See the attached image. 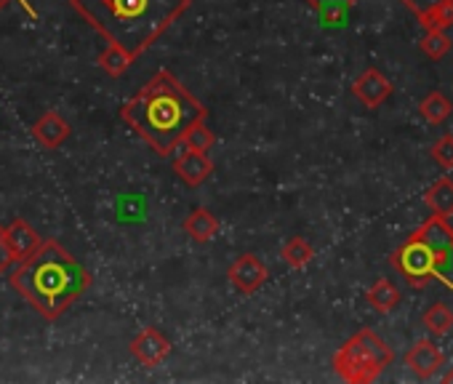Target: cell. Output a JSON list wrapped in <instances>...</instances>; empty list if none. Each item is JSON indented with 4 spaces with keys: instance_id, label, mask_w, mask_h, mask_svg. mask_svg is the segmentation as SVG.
I'll return each instance as SVG.
<instances>
[{
    "instance_id": "6da1fadb",
    "label": "cell",
    "mask_w": 453,
    "mask_h": 384,
    "mask_svg": "<svg viewBox=\"0 0 453 384\" xmlns=\"http://www.w3.org/2000/svg\"><path fill=\"white\" fill-rule=\"evenodd\" d=\"M123 123H128L160 157L171 155L184 131L208 118V110L203 102H197L181 81L168 73L157 70L123 107H120Z\"/></svg>"
},
{
    "instance_id": "7a4b0ae2",
    "label": "cell",
    "mask_w": 453,
    "mask_h": 384,
    "mask_svg": "<svg viewBox=\"0 0 453 384\" xmlns=\"http://www.w3.org/2000/svg\"><path fill=\"white\" fill-rule=\"evenodd\" d=\"M9 280L38 315L57 320L91 288L94 278L59 241L49 238L17 265Z\"/></svg>"
},
{
    "instance_id": "3957f363",
    "label": "cell",
    "mask_w": 453,
    "mask_h": 384,
    "mask_svg": "<svg viewBox=\"0 0 453 384\" xmlns=\"http://www.w3.org/2000/svg\"><path fill=\"white\" fill-rule=\"evenodd\" d=\"M70 6L107 43L139 57L189 9V0H70Z\"/></svg>"
},
{
    "instance_id": "277c9868",
    "label": "cell",
    "mask_w": 453,
    "mask_h": 384,
    "mask_svg": "<svg viewBox=\"0 0 453 384\" xmlns=\"http://www.w3.org/2000/svg\"><path fill=\"white\" fill-rule=\"evenodd\" d=\"M392 347L373 328H360L336 349L334 371L349 384H371L392 365Z\"/></svg>"
},
{
    "instance_id": "5b68a950",
    "label": "cell",
    "mask_w": 453,
    "mask_h": 384,
    "mask_svg": "<svg viewBox=\"0 0 453 384\" xmlns=\"http://www.w3.org/2000/svg\"><path fill=\"white\" fill-rule=\"evenodd\" d=\"M389 265L413 286V288H426L432 278L442 275V270L448 267V262L442 257H437L429 246H424L416 238H408L392 257Z\"/></svg>"
},
{
    "instance_id": "8992f818",
    "label": "cell",
    "mask_w": 453,
    "mask_h": 384,
    "mask_svg": "<svg viewBox=\"0 0 453 384\" xmlns=\"http://www.w3.org/2000/svg\"><path fill=\"white\" fill-rule=\"evenodd\" d=\"M226 280L233 283L235 291L251 296L270 280V270L257 254H241L230 267H226Z\"/></svg>"
},
{
    "instance_id": "52a82bcc",
    "label": "cell",
    "mask_w": 453,
    "mask_h": 384,
    "mask_svg": "<svg viewBox=\"0 0 453 384\" xmlns=\"http://www.w3.org/2000/svg\"><path fill=\"white\" fill-rule=\"evenodd\" d=\"M349 91H352V96H355L363 107L379 110V107L392 96V83L387 81V75H384L381 70L368 67V70H363V73L352 81Z\"/></svg>"
},
{
    "instance_id": "ba28073f",
    "label": "cell",
    "mask_w": 453,
    "mask_h": 384,
    "mask_svg": "<svg viewBox=\"0 0 453 384\" xmlns=\"http://www.w3.org/2000/svg\"><path fill=\"white\" fill-rule=\"evenodd\" d=\"M128 352L142 363V365H160L168 355H171V339L155 328V326H144L128 344Z\"/></svg>"
},
{
    "instance_id": "9c48e42d",
    "label": "cell",
    "mask_w": 453,
    "mask_h": 384,
    "mask_svg": "<svg viewBox=\"0 0 453 384\" xmlns=\"http://www.w3.org/2000/svg\"><path fill=\"white\" fill-rule=\"evenodd\" d=\"M445 363V355L440 352V347L432 339H416L411 344V349L405 352V365L411 368L413 376L418 379H432Z\"/></svg>"
},
{
    "instance_id": "30bf717a",
    "label": "cell",
    "mask_w": 453,
    "mask_h": 384,
    "mask_svg": "<svg viewBox=\"0 0 453 384\" xmlns=\"http://www.w3.org/2000/svg\"><path fill=\"white\" fill-rule=\"evenodd\" d=\"M411 238L421 241L424 246H429L437 257H442L445 262H450V254H453V227L448 225L445 217H429Z\"/></svg>"
},
{
    "instance_id": "8fae6325",
    "label": "cell",
    "mask_w": 453,
    "mask_h": 384,
    "mask_svg": "<svg viewBox=\"0 0 453 384\" xmlns=\"http://www.w3.org/2000/svg\"><path fill=\"white\" fill-rule=\"evenodd\" d=\"M30 134L35 136V142H38L41 147H46V150H59V147L70 139L73 126H70L59 112L49 110V112H43V115L30 126Z\"/></svg>"
},
{
    "instance_id": "7c38bea8",
    "label": "cell",
    "mask_w": 453,
    "mask_h": 384,
    "mask_svg": "<svg viewBox=\"0 0 453 384\" xmlns=\"http://www.w3.org/2000/svg\"><path fill=\"white\" fill-rule=\"evenodd\" d=\"M173 173H176L187 187H200V184L213 173V160L208 157V152L184 150V152L173 160Z\"/></svg>"
},
{
    "instance_id": "4fadbf2b",
    "label": "cell",
    "mask_w": 453,
    "mask_h": 384,
    "mask_svg": "<svg viewBox=\"0 0 453 384\" xmlns=\"http://www.w3.org/2000/svg\"><path fill=\"white\" fill-rule=\"evenodd\" d=\"M4 235H6V243H9V251H12L14 262L27 259V257L41 246V241H43V238L38 235V230H35L30 222H25V219L9 222V225L4 227Z\"/></svg>"
},
{
    "instance_id": "5bb4252c",
    "label": "cell",
    "mask_w": 453,
    "mask_h": 384,
    "mask_svg": "<svg viewBox=\"0 0 453 384\" xmlns=\"http://www.w3.org/2000/svg\"><path fill=\"white\" fill-rule=\"evenodd\" d=\"M181 230L187 233L189 241H195V243L203 246V243H211V241L216 238V233H219V219H216V214H213L211 209L197 206V209H192V211L184 217Z\"/></svg>"
},
{
    "instance_id": "9a60e30c",
    "label": "cell",
    "mask_w": 453,
    "mask_h": 384,
    "mask_svg": "<svg viewBox=\"0 0 453 384\" xmlns=\"http://www.w3.org/2000/svg\"><path fill=\"white\" fill-rule=\"evenodd\" d=\"M400 299H403L400 288H397L392 280H387V278H379V280L365 291V302H368L371 310H376L379 315H389L392 310H397Z\"/></svg>"
},
{
    "instance_id": "2e32d148",
    "label": "cell",
    "mask_w": 453,
    "mask_h": 384,
    "mask_svg": "<svg viewBox=\"0 0 453 384\" xmlns=\"http://www.w3.org/2000/svg\"><path fill=\"white\" fill-rule=\"evenodd\" d=\"M424 204L432 209L437 217H453V179L440 176L426 192H424Z\"/></svg>"
},
{
    "instance_id": "e0dca14e",
    "label": "cell",
    "mask_w": 453,
    "mask_h": 384,
    "mask_svg": "<svg viewBox=\"0 0 453 384\" xmlns=\"http://www.w3.org/2000/svg\"><path fill=\"white\" fill-rule=\"evenodd\" d=\"M134 62H136V57L128 54L126 49L115 46V43H110V46L96 57V65H99L102 73L110 75V78H123V75L134 67Z\"/></svg>"
},
{
    "instance_id": "ac0fdd59",
    "label": "cell",
    "mask_w": 453,
    "mask_h": 384,
    "mask_svg": "<svg viewBox=\"0 0 453 384\" xmlns=\"http://www.w3.org/2000/svg\"><path fill=\"white\" fill-rule=\"evenodd\" d=\"M355 4L357 0H307V6L320 17L323 25H344Z\"/></svg>"
},
{
    "instance_id": "d6986e66",
    "label": "cell",
    "mask_w": 453,
    "mask_h": 384,
    "mask_svg": "<svg viewBox=\"0 0 453 384\" xmlns=\"http://www.w3.org/2000/svg\"><path fill=\"white\" fill-rule=\"evenodd\" d=\"M418 112H421V118H424L426 123L440 126V123H445V120L453 115V104H450V99H448L445 94H440V91H429V94L421 99Z\"/></svg>"
},
{
    "instance_id": "ffe728a7",
    "label": "cell",
    "mask_w": 453,
    "mask_h": 384,
    "mask_svg": "<svg viewBox=\"0 0 453 384\" xmlns=\"http://www.w3.org/2000/svg\"><path fill=\"white\" fill-rule=\"evenodd\" d=\"M280 259H283L288 267L302 270V267H307V265L315 259V249H312V243H310L307 238L294 235V238H288V241L283 243V249H280Z\"/></svg>"
},
{
    "instance_id": "44dd1931",
    "label": "cell",
    "mask_w": 453,
    "mask_h": 384,
    "mask_svg": "<svg viewBox=\"0 0 453 384\" xmlns=\"http://www.w3.org/2000/svg\"><path fill=\"white\" fill-rule=\"evenodd\" d=\"M424 328L432 334V336H445L448 331H453V310L445 304V302H434L424 318H421Z\"/></svg>"
},
{
    "instance_id": "7402d4cb",
    "label": "cell",
    "mask_w": 453,
    "mask_h": 384,
    "mask_svg": "<svg viewBox=\"0 0 453 384\" xmlns=\"http://www.w3.org/2000/svg\"><path fill=\"white\" fill-rule=\"evenodd\" d=\"M213 142H216L213 131L205 126V120H197V123H192V126L184 131V136H181V142H179V144H184V150L208 152V150L213 147Z\"/></svg>"
},
{
    "instance_id": "603a6c76",
    "label": "cell",
    "mask_w": 453,
    "mask_h": 384,
    "mask_svg": "<svg viewBox=\"0 0 453 384\" xmlns=\"http://www.w3.org/2000/svg\"><path fill=\"white\" fill-rule=\"evenodd\" d=\"M418 46H421V51H424L429 59L440 62V59H445V57L450 54L453 41H450L448 33H442V30H424V38H421Z\"/></svg>"
},
{
    "instance_id": "cb8c5ba5",
    "label": "cell",
    "mask_w": 453,
    "mask_h": 384,
    "mask_svg": "<svg viewBox=\"0 0 453 384\" xmlns=\"http://www.w3.org/2000/svg\"><path fill=\"white\" fill-rule=\"evenodd\" d=\"M432 160L440 168H453V134H442L434 144H432Z\"/></svg>"
},
{
    "instance_id": "d4e9b609",
    "label": "cell",
    "mask_w": 453,
    "mask_h": 384,
    "mask_svg": "<svg viewBox=\"0 0 453 384\" xmlns=\"http://www.w3.org/2000/svg\"><path fill=\"white\" fill-rule=\"evenodd\" d=\"M400 4L421 22L424 17H429V14H434L437 9H442V6H448V4H453V0H400Z\"/></svg>"
},
{
    "instance_id": "484cf974",
    "label": "cell",
    "mask_w": 453,
    "mask_h": 384,
    "mask_svg": "<svg viewBox=\"0 0 453 384\" xmlns=\"http://www.w3.org/2000/svg\"><path fill=\"white\" fill-rule=\"evenodd\" d=\"M424 30H450L453 27V4H448V6H442V9H437L434 14H429V17H424L421 22H418Z\"/></svg>"
},
{
    "instance_id": "4316f807",
    "label": "cell",
    "mask_w": 453,
    "mask_h": 384,
    "mask_svg": "<svg viewBox=\"0 0 453 384\" xmlns=\"http://www.w3.org/2000/svg\"><path fill=\"white\" fill-rule=\"evenodd\" d=\"M14 262L12 251H9V243H6V235H4V227H0V275H4V270Z\"/></svg>"
},
{
    "instance_id": "83f0119b",
    "label": "cell",
    "mask_w": 453,
    "mask_h": 384,
    "mask_svg": "<svg viewBox=\"0 0 453 384\" xmlns=\"http://www.w3.org/2000/svg\"><path fill=\"white\" fill-rule=\"evenodd\" d=\"M12 4H17V0H0V12H4V9H9Z\"/></svg>"
},
{
    "instance_id": "f1b7e54d",
    "label": "cell",
    "mask_w": 453,
    "mask_h": 384,
    "mask_svg": "<svg viewBox=\"0 0 453 384\" xmlns=\"http://www.w3.org/2000/svg\"><path fill=\"white\" fill-rule=\"evenodd\" d=\"M442 381H445V384H450V381H453V371H450V373H445V376H442Z\"/></svg>"
}]
</instances>
